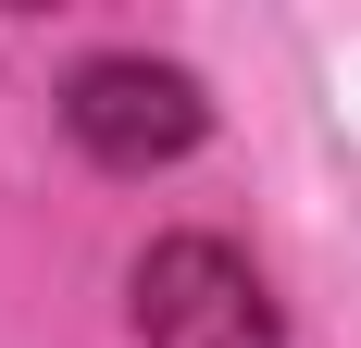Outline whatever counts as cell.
<instances>
[{
	"mask_svg": "<svg viewBox=\"0 0 361 348\" xmlns=\"http://www.w3.org/2000/svg\"><path fill=\"white\" fill-rule=\"evenodd\" d=\"M137 336L149 348H287L274 336V299L224 237H162L137 261Z\"/></svg>",
	"mask_w": 361,
	"mask_h": 348,
	"instance_id": "cell-2",
	"label": "cell"
},
{
	"mask_svg": "<svg viewBox=\"0 0 361 348\" xmlns=\"http://www.w3.org/2000/svg\"><path fill=\"white\" fill-rule=\"evenodd\" d=\"M63 125L87 162L112 174H149V162H187V149L212 137V100H200V75L187 63H149V50H112L63 87Z\"/></svg>",
	"mask_w": 361,
	"mask_h": 348,
	"instance_id": "cell-1",
	"label": "cell"
}]
</instances>
